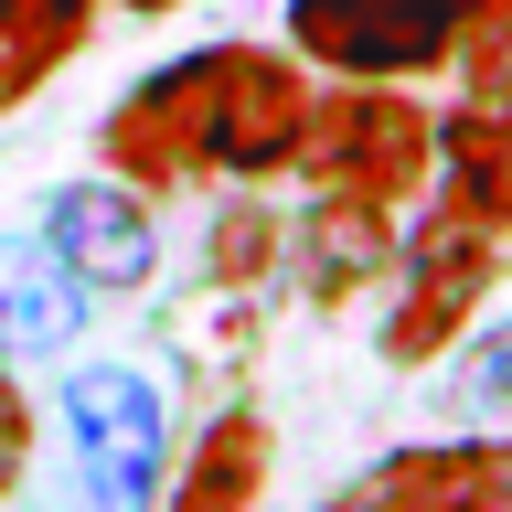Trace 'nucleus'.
Listing matches in <instances>:
<instances>
[{
  "label": "nucleus",
  "mask_w": 512,
  "mask_h": 512,
  "mask_svg": "<svg viewBox=\"0 0 512 512\" xmlns=\"http://www.w3.org/2000/svg\"><path fill=\"white\" fill-rule=\"evenodd\" d=\"M320 75L288 43H182L171 64L128 75V96L96 118V171L128 182L139 203H171V192H267L288 182L299 160V128H310Z\"/></svg>",
  "instance_id": "1"
},
{
  "label": "nucleus",
  "mask_w": 512,
  "mask_h": 512,
  "mask_svg": "<svg viewBox=\"0 0 512 512\" xmlns=\"http://www.w3.org/2000/svg\"><path fill=\"white\" fill-rule=\"evenodd\" d=\"M427 160H438V107L416 86L320 75L288 182L299 192H342V203H384V214H416V203H427Z\"/></svg>",
  "instance_id": "2"
},
{
  "label": "nucleus",
  "mask_w": 512,
  "mask_h": 512,
  "mask_svg": "<svg viewBox=\"0 0 512 512\" xmlns=\"http://www.w3.org/2000/svg\"><path fill=\"white\" fill-rule=\"evenodd\" d=\"M512 278V246L502 235H480V224L438 214V203H416L406 235H395V267H384V320H374V352L395 374H427L448 352L480 331L491 310V288Z\"/></svg>",
  "instance_id": "3"
},
{
  "label": "nucleus",
  "mask_w": 512,
  "mask_h": 512,
  "mask_svg": "<svg viewBox=\"0 0 512 512\" xmlns=\"http://www.w3.org/2000/svg\"><path fill=\"white\" fill-rule=\"evenodd\" d=\"M64 470H75V512H150L160 470H171V406L139 363H64L54 384Z\"/></svg>",
  "instance_id": "4"
},
{
  "label": "nucleus",
  "mask_w": 512,
  "mask_h": 512,
  "mask_svg": "<svg viewBox=\"0 0 512 512\" xmlns=\"http://www.w3.org/2000/svg\"><path fill=\"white\" fill-rule=\"evenodd\" d=\"M480 0H288L278 43L310 75H374V86H438L459 75Z\"/></svg>",
  "instance_id": "5"
},
{
  "label": "nucleus",
  "mask_w": 512,
  "mask_h": 512,
  "mask_svg": "<svg viewBox=\"0 0 512 512\" xmlns=\"http://www.w3.org/2000/svg\"><path fill=\"white\" fill-rule=\"evenodd\" d=\"M32 235L54 246V267L86 288V299H139V288L160 278V214L128 182H107V171L54 182V203H43Z\"/></svg>",
  "instance_id": "6"
},
{
  "label": "nucleus",
  "mask_w": 512,
  "mask_h": 512,
  "mask_svg": "<svg viewBox=\"0 0 512 512\" xmlns=\"http://www.w3.org/2000/svg\"><path fill=\"white\" fill-rule=\"evenodd\" d=\"M512 502V438H406L374 470H352L320 512H502Z\"/></svg>",
  "instance_id": "7"
},
{
  "label": "nucleus",
  "mask_w": 512,
  "mask_h": 512,
  "mask_svg": "<svg viewBox=\"0 0 512 512\" xmlns=\"http://www.w3.org/2000/svg\"><path fill=\"white\" fill-rule=\"evenodd\" d=\"M395 235H406V214H384V203L299 192V214H288V256H278V267H299V299H310L320 320H342L352 299H374V288H384Z\"/></svg>",
  "instance_id": "8"
},
{
  "label": "nucleus",
  "mask_w": 512,
  "mask_h": 512,
  "mask_svg": "<svg viewBox=\"0 0 512 512\" xmlns=\"http://www.w3.org/2000/svg\"><path fill=\"white\" fill-rule=\"evenodd\" d=\"M427 203L512 246V96H448L438 107V160H427Z\"/></svg>",
  "instance_id": "9"
},
{
  "label": "nucleus",
  "mask_w": 512,
  "mask_h": 512,
  "mask_svg": "<svg viewBox=\"0 0 512 512\" xmlns=\"http://www.w3.org/2000/svg\"><path fill=\"white\" fill-rule=\"evenodd\" d=\"M267 480H278V427H267V406L235 395V406H214L182 438L171 491H160L150 512H267Z\"/></svg>",
  "instance_id": "10"
},
{
  "label": "nucleus",
  "mask_w": 512,
  "mask_h": 512,
  "mask_svg": "<svg viewBox=\"0 0 512 512\" xmlns=\"http://www.w3.org/2000/svg\"><path fill=\"white\" fill-rule=\"evenodd\" d=\"M86 288L54 267L43 235H0V352L11 363H64V352L86 342Z\"/></svg>",
  "instance_id": "11"
},
{
  "label": "nucleus",
  "mask_w": 512,
  "mask_h": 512,
  "mask_svg": "<svg viewBox=\"0 0 512 512\" xmlns=\"http://www.w3.org/2000/svg\"><path fill=\"white\" fill-rule=\"evenodd\" d=\"M96 11H107V0H0V118H11L22 96H43L64 64L86 54Z\"/></svg>",
  "instance_id": "12"
},
{
  "label": "nucleus",
  "mask_w": 512,
  "mask_h": 512,
  "mask_svg": "<svg viewBox=\"0 0 512 512\" xmlns=\"http://www.w3.org/2000/svg\"><path fill=\"white\" fill-rule=\"evenodd\" d=\"M288 256V214L267 203V192H224L214 224H203V278L214 288H267Z\"/></svg>",
  "instance_id": "13"
},
{
  "label": "nucleus",
  "mask_w": 512,
  "mask_h": 512,
  "mask_svg": "<svg viewBox=\"0 0 512 512\" xmlns=\"http://www.w3.org/2000/svg\"><path fill=\"white\" fill-rule=\"evenodd\" d=\"M459 86L470 96H512V0H480L470 43H459Z\"/></svg>",
  "instance_id": "14"
},
{
  "label": "nucleus",
  "mask_w": 512,
  "mask_h": 512,
  "mask_svg": "<svg viewBox=\"0 0 512 512\" xmlns=\"http://www.w3.org/2000/svg\"><path fill=\"white\" fill-rule=\"evenodd\" d=\"M459 406H470V416H512V320L470 331V363H459Z\"/></svg>",
  "instance_id": "15"
},
{
  "label": "nucleus",
  "mask_w": 512,
  "mask_h": 512,
  "mask_svg": "<svg viewBox=\"0 0 512 512\" xmlns=\"http://www.w3.org/2000/svg\"><path fill=\"white\" fill-rule=\"evenodd\" d=\"M32 438H43V427H32V384H22V363L0 352V502L22 491V470H32Z\"/></svg>",
  "instance_id": "16"
},
{
  "label": "nucleus",
  "mask_w": 512,
  "mask_h": 512,
  "mask_svg": "<svg viewBox=\"0 0 512 512\" xmlns=\"http://www.w3.org/2000/svg\"><path fill=\"white\" fill-rule=\"evenodd\" d=\"M107 11H182V0H107Z\"/></svg>",
  "instance_id": "17"
},
{
  "label": "nucleus",
  "mask_w": 512,
  "mask_h": 512,
  "mask_svg": "<svg viewBox=\"0 0 512 512\" xmlns=\"http://www.w3.org/2000/svg\"><path fill=\"white\" fill-rule=\"evenodd\" d=\"M502 512H512V502H502Z\"/></svg>",
  "instance_id": "18"
}]
</instances>
